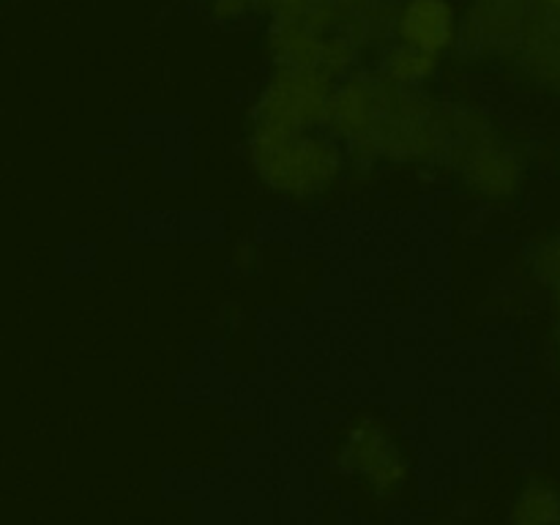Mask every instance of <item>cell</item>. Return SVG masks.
Listing matches in <instances>:
<instances>
[{
    "mask_svg": "<svg viewBox=\"0 0 560 525\" xmlns=\"http://www.w3.org/2000/svg\"><path fill=\"white\" fill-rule=\"evenodd\" d=\"M405 31L419 47H441L448 36V11L443 9L441 0H419L405 20Z\"/></svg>",
    "mask_w": 560,
    "mask_h": 525,
    "instance_id": "cell-1",
    "label": "cell"
},
{
    "mask_svg": "<svg viewBox=\"0 0 560 525\" xmlns=\"http://www.w3.org/2000/svg\"><path fill=\"white\" fill-rule=\"evenodd\" d=\"M550 3H560V0H550Z\"/></svg>",
    "mask_w": 560,
    "mask_h": 525,
    "instance_id": "cell-2",
    "label": "cell"
}]
</instances>
